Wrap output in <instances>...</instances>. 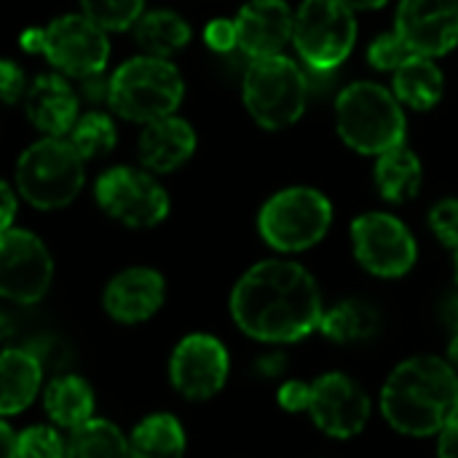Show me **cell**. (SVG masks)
Wrapping results in <instances>:
<instances>
[{
  "instance_id": "cell-1",
  "label": "cell",
  "mask_w": 458,
  "mask_h": 458,
  "mask_svg": "<svg viewBox=\"0 0 458 458\" xmlns=\"http://www.w3.org/2000/svg\"><path fill=\"white\" fill-rule=\"evenodd\" d=\"M236 327L263 344H298L319 330L325 306L317 279L293 260L252 266L231 293Z\"/></svg>"
},
{
  "instance_id": "cell-2",
  "label": "cell",
  "mask_w": 458,
  "mask_h": 458,
  "mask_svg": "<svg viewBox=\"0 0 458 458\" xmlns=\"http://www.w3.org/2000/svg\"><path fill=\"white\" fill-rule=\"evenodd\" d=\"M458 400L456 368L440 357L400 362L381 389L384 419L408 437L440 435Z\"/></svg>"
},
{
  "instance_id": "cell-3",
  "label": "cell",
  "mask_w": 458,
  "mask_h": 458,
  "mask_svg": "<svg viewBox=\"0 0 458 458\" xmlns=\"http://www.w3.org/2000/svg\"><path fill=\"white\" fill-rule=\"evenodd\" d=\"M335 123L341 140L365 156H384L405 142L400 99L373 81H357L338 94Z\"/></svg>"
},
{
  "instance_id": "cell-4",
  "label": "cell",
  "mask_w": 458,
  "mask_h": 458,
  "mask_svg": "<svg viewBox=\"0 0 458 458\" xmlns=\"http://www.w3.org/2000/svg\"><path fill=\"white\" fill-rule=\"evenodd\" d=\"M110 107L137 123H153L174 115L182 102L185 83L180 70L169 59L158 56H134L123 62L107 81Z\"/></svg>"
},
{
  "instance_id": "cell-5",
  "label": "cell",
  "mask_w": 458,
  "mask_h": 458,
  "mask_svg": "<svg viewBox=\"0 0 458 458\" xmlns=\"http://www.w3.org/2000/svg\"><path fill=\"white\" fill-rule=\"evenodd\" d=\"M83 156L64 137H43L16 161V191L35 209H59L83 188Z\"/></svg>"
},
{
  "instance_id": "cell-6",
  "label": "cell",
  "mask_w": 458,
  "mask_h": 458,
  "mask_svg": "<svg viewBox=\"0 0 458 458\" xmlns=\"http://www.w3.org/2000/svg\"><path fill=\"white\" fill-rule=\"evenodd\" d=\"M333 225V204L314 188H284L274 193L260 215L263 242L279 252H303L325 239Z\"/></svg>"
},
{
  "instance_id": "cell-7",
  "label": "cell",
  "mask_w": 458,
  "mask_h": 458,
  "mask_svg": "<svg viewBox=\"0 0 458 458\" xmlns=\"http://www.w3.org/2000/svg\"><path fill=\"white\" fill-rule=\"evenodd\" d=\"M244 105L258 126L276 131L293 126L306 110V75L287 56L252 59L244 72Z\"/></svg>"
},
{
  "instance_id": "cell-8",
  "label": "cell",
  "mask_w": 458,
  "mask_h": 458,
  "mask_svg": "<svg viewBox=\"0 0 458 458\" xmlns=\"http://www.w3.org/2000/svg\"><path fill=\"white\" fill-rule=\"evenodd\" d=\"M357 19L344 0H303L295 11L293 43L314 70L338 67L354 48Z\"/></svg>"
},
{
  "instance_id": "cell-9",
  "label": "cell",
  "mask_w": 458,
  "mask_h": 458,
  "mask_svg": "<svg viewBox=\"0 0 458 458\" xmlns=\"http://www.w3.org/2000/svg\"><path fill=\"white\" fill-rule=\"evenodd\" d=\"M97 204L113 220L129 228H153L169 215V196L150 172L131 166H113L99 174L94 185Z\"/></svg>"
},
{
  "instance_id": "cell-10",
  "label": "cell",
  "mask_w": 458,
  "mask_h": 458,
  "mask_svg": "<svg viewBox=\"0 0 458 458\" xmlns=\"http://www.w3.org/2000/svg\"><path fill=\"white\" fill-rule=\"evenodd\" d=\"M352 247L360 266L376 276H405L419 258V247L408 225L386 212H368L352 223Z\"/></svg>"
},
{
  "instance_id": "cell-11",
  "label": "cell",
  "mask_w": 458,
  "mask_h": 458,
  "mask_svg": "<svg viewBox=\"0 0 458 458\" xmlns=\"http://www.w3.org/2000/svg\"><path fill=\"white\" fill-rule=\"evenodd\" d=\"M54 279L48 247L30 231L11 228L0 233V293L5 301L38 303Z\"/></svg>"
},
{
  "instance_id": "cell-12",
  "label": "cell",
  "mask_w": 458,
  "mask_h": 458,
  "mask_svg": "<svg viewBox=\"0 0 458 458\" xmlns=\"http://www.w3.org/2000/svg\"><path fill=\"white\" fill-rule=\"evenodd\" d=\"M46 59L72 78H94L110 59L107 32L86 13H67L46 27Z\"/></svg>"
},
{
  "instance_id": "cell-13",
  "label": "cell",
  "mask_w": 458,
  "mask_h": 458,
  "mask_svg": "<svg viewBox=\"0 0 458 458\" xmlns=\"http://www.w3.org/2000/svg\"><path fill=\"white\" fill-rule=\"evenodd\" d=\"M231 357L223 341L207 333L185 335L169 360V381L185 400H212L228 381Z\"/></svg>"
},
{
  "instance_id": "cell-14",
  "label": "cell",
  "mask_w": 458,
  "mask_h": 458,
  "mask_svg": "<svg viewBox=\"0 0 458 458\" xmlns=\"http://www.w3.org/2000/svg\"><path fill=\"white\" fill-rule=\"evenodd\" d=\"M311 421L335 440L357 437L370 419L368 392L344 373H325L311 381Z\"/></svg>"
},
{
  "instance_id": "cell-15",
  "label": "cell",
  "mask_w": 458,
  "mask_h": 458,
  "mask_svg": "<svg viewBox=\"0 0 458 458\" xmlns=\"http://www.w3.org/2000/svg\"><path fill=\"white\" fill-rule=\"evenodd\" d=\"M394 32L419 56H443L458 46V0H403Z\"/></svg>"
},
{
  "instance_id": "cell-16",
  "label": "cell",
  "mask_w": 458,
  "mask_h": 458,
  "mask_svg": "<svg viewBox=\"0 0 458 458\" xmlns=\"http://www.w3.org/2000/svg\"><path fill=\"white\" fill-rule=\"evenodd\" d=\"M239 48L250 59L279 56L293 40L295 13L284 0H250L236 16Z\"/></svg>"
},
{
  "instance_id": "cell-17",
  "label": "cell",
  "mask_w": 458,
  "mask_h": 458,
  "mask_svg": "<svg viewBox=\"0 0 458 458\" xmlns=\"http://www.w3.org/2000/svg\"><path fill=\"white\" fill-rule=\"evenodd\" d=\"M166 301V282L156 268L134 266L115 274L105 287V311L121 325H140L158 314Z\"/></svg>"
},
{
  "instance_id": "cell-18",
  "label": "cell",
  "mask_w": 458,
  "mask_h": 458,
  "mask_svg": "<svg viewBox=\"0 0 458 458\" xmlns=\"http://www.w3.org/2000/svg\"><path fill=\"white\" fill-rule=\"evenodd\" d=\"M27 118L48 137H64L72 131L78 115V97L59 75H40L24 97Z\"/></svg>"
},
{
  "instance_id": "cell-19",
  "label": "cell",
  "mask_w": 458,
  "mask_h": 458,
  "mask_svg": "<svg viewBox=\"0 0 458 458\" xmlns=\"http://www.w3.org/2000/svg\"><path fill=\"white\" fill-rule=\"evenodd\" d=\"M196 153V131L185 118L153 121L140 134V161L150 172H174Z\"/></svg>"
},
{
  "instance_id": "cell-20",
  "label": "cell",
  "mask_w": 458,
  "mask_h": 458,
  "mask_svg": "<svg viewBox=\"0 0 458 458\" xmlns=\"http://www.w3.org/2000/svg\"><path fill=\"white\" fill-rule=\"evenodd\" d=\"M43 384V365L32 352L5 349L0 357V413L5 419L27 411Z\"/></svg>"
},
{
  "instance_id": "cell-21",
  "label": "cell",
  "mask_w": 458,
  "mask_h": 458,
  "mask_svg": "<svg viewBox=\"0 0 458 458\" xmlns=\"http://www.w3.org/2000/svg\"><path fill=\"white\" fill-rule=\"evenodd\" d=\"M43 408L54 427L75 432L94 419V392L81 376H56L43 392Z\"/></svg>"
},
{
  "instance_id": "cell-22",
  "label": "cell",
  "mask_w": 458,
  "mask_h": 458,
  "mask_svg": "<svg viewBox=\"0 0 458 458\" xmlns=\"http://www.w3.org/2000/svg\"><path fill=\"white\" fill-rule=\"evenodd\" d=\"M445 91L443 70L429 59L413 54L397 72H394V97L413 107V110H432Z\"/></svg>"
},
{
  "instance_id": "cell-23",
  "label": "cell",
  "mask_w": 458,
  "mask_h": 458,
  "mask_svg": "<svg viewBox=\"0 0 458 458\" xmlns=\"http://www.w3.org/2000/svg\"><path fill=\"white\" fill-rule=\"evenodd\" d=\"M421 180H424L421 161L405 145L378 156L376 161V188L392 204L411 201L421 191Z\"/></svg>"
},
{
  "instance_id": "cell-24",
  "label": "cell",
  "mask_w": 458,
  "mask_h": 458,
  "mask_svg": "<svg viewBox=\"0 0 458 458\" xmlns=\"http://www.w3.org/2000/svg\"><path fill=\"white\" fill-rule=\"evenodd\" d=\"M131 458H182L185 456V429L172 413L145 416L129 437Z\"/></svg>"
},
{
  "instance_id": "cell-25",
  "label": "cell",
  "mask_w": 458,
  "mask_h": 458,
  "mask_svg": "<svg viewBox=\"0 0 458 458\" xmlns=\"http://www.w3.org/2000/svg\"><path fill=\"white\" fill-rule=\"evenodd\" d=\"M134 38L148 56L169 59L191 40L188 21L174 11H148L134 24Z\"/></svg>"
},
{
  "instance_id": "cell-26",
  "label": "cell",
  "mask_w": 458,
  "mask_h": 458,
  "mask_svg": "<svg viewBox=\"0 0 458 458\" xmlns=\"http://www.w3.org/2000/svg\"><path fill=\"white\" fill-rule=\"evenodd\" d=\"M378 330V311L365 301H344L325 311L319 333L335 344H360Z\"/></svg>"
},
{
  "instance_id": "cell-27",
  "label": "cell",
  "mask_w": 458,
  "mask_h": 458,
  "mask_svg": "<svg viewBox=\"0 0 458 458\" xmlns=\"http://www.w3.org/2000/svg\"><path fill=\"white\" fill-rule=\"evenodd\" d=\"M67 458H131L129 437L107 419H91L70 432Z\"/></svg>"
},
{
  "instance_id": "cell-28",
  "label": "cell",
  "mask_w": 458,
  "mask_h": 458,
  "mask_svg": "<svg viewBox=\"0 0 458 458\" xmlns=\"http://www.w3.org/2000/svg\"><path fill=\"white\" fill-rule=\"evenodd\" d=\"M67 140L83 158H97L115 148L118 134H115V123L105 113H86L75 121Z\"/></svg>"
},
{
  "instance_id": "cell-29",
  "label": "cell",
  "mask_w": 458,
  "mask_h": 458,
  "mask_svg": "<svg viewBox=\"0 0 458 458\" xmlns=\"http://www.w3.org/2000/svg\"><path fill=\"white\" fill-rule=\"evenodd\" d=\"M142 5L145 0H81L83 13L105 32H121L137 24L142 19Z\"/></svg>"
},
{
  "instance_id": "cell-30",
  "label": "cell",
  "mask_w": 458,
  "mask_h": 458,
  "mask_svg": "<svg viewBox=\"0 0 458 458\" xmlns=\"http://www.w3.org/2000/svg\"><path fill=\"white\" fill-rule=\"evenodd\" d=\"M19 458H67V445L56 427H27L19 432Z\"/></svg>"
},
{
  "instance_id": "cell-31",
  "label": "cell",
  "mask_w": 458,
  "mask_h": 458,
  "mask_svg": "<svg viewBox=\"0 0 458 458\" xmlns=\"http://www.w3.org/2000/svg\"><path fill=\"white\" fill-rule=\"evenodd\" d=\"M413 56V51L405 46V40L397 35V32H384L378 35L370 48H368V62L376 67V70H400L408 59Z\"/></svg>"
},
{
  "instance_id": "cell-32",
  "label": "cell",
  "mask_w": 458,
  "mask_h": 458,
  "mask_svg": "<svg viewBox=\"0 0 458 458\" xmlns=\"http://www.w3.org/2000/svg\"><path fill=\"white\" fill-rule=\"evenodd\" d=\"M429 225L435 236L451 247L454 252L458 250V199H443L432 207L429 212Z\"/></svg>"
},
{
  "instance_id": "cell-33",
  "label": "cell",
  "mask_w": 458,
  "mask_h": 458,
  "mask_svg": "<svg viewBox=\"0 0 458 458\" xmlns=\"http://www.w3.org/2000/svg\"><path fill=\"white\" fill-rule=\"evenodd\" d=\"M276 403H279V408L287 411V413H301V411L309 413V405H311V384L298 381V378L284 381V384L279 386Z\"/></svg>"
},
{
  "instance_id": "cell-34",
  "label": "cell",
  "mask_w": 458,
  "mask_h": 458,
  "mask_svg": "<svg viewBox=\"0 0 458 458\" xmlns=\"http://www.w3.org/2000/svg\"><path fill=\"white\" fill-rule=\"evenodd\" d=\"M204 40L212 51H231L233 46H239V32H236V21L231 19H215L207 24L204 30Z\"/></svg>"
},
{
  "instance_id": "cell-35",
  "label": "cell",
  "mask_w": 458,
  "mask_h": 458,
  "mask_svg": "<svg viewBox=\"0 0 458 458\" xmlns=\"http://www.w3.org/2000/svg\"><path fill=\"white\" fill-rule=\"evenodd\" d=\"M0 91H3L5 105H13L24 91V72L11 59H3L0 64Z\"/></svg>"
},
{
  "instance_id": "cell-36",
  "label": "cell",
  "mask_w": 458,
  "mask_h": 458,
  "mask_svg": "<svg viewBox=\"0 0 458 458\" xmlns=\"http://www.w3.org/2000/svg\"><path fill=\"white\" fill-rule=\"evenodd\" d=\"M437 456L458 458V416H454V419L443 427L440 443H437Z\"/></svg>"
},
{
  "instance_id": "cell-37",
  "label": "cell",
  "mask_w": 458,
  "mask_h": 458,
  "mask_svg": "<svg viewBox=\"0 0 458 458\" xmlns=\"http://www.w3.org/2000/svg\"><path fill=\"white\" fill-rule=\"evenodd\" d=\"M0 196H3V217H0V231H11V223H13V212H16V193L8 182H3L0 188Z\"/></svg>"
},
{
  "instance_id": "cell-38",
  "label": "cell",
  "mask_w": 458,
  "mask_h": 458,
  "mask_svg": "<svg viewBox=\"0 0 458 458\" xmlns=\"http://www.w3.org/2000/svg\"><path fill=\"white\" fill-rule=\"evenodd\" d=\"M266 378H274V376H282L284 373V368H287V360L282 357V354H266V357H260L258 360V365H255Z\"/></svg>"
},
{
  "instance_id": "cell-39",
  "label": "cell",
  "mask_w": 458,
  "mask_h": 458,
  "mask_svg": "<svg viewBox=\"0 0 458 458\" xmlns=\"http://www.w3.org/2000/svg\"><path fill=\"white\" fill-rule=\"evenodd\" d=\"M0 443H3V458H19V435L11 429L8 421L0 427Z\"/></svg>"
},
{
  "instance_id": "cell-40",
  "label": "cell",
  "mask_w": 458,
  "mask_h": 458,
  "mask_svg": "<svg viewBox=\"0 0 458 458\" xmlns=\"http://www.w3.org/2000/svg\"><path fill=\"white\" fill-rule=\"evenodd\" d=\"M43 46H46V30L32 27V30L21 32V48H24V51H30V54H43Z\"/></svg>"
},
{
  "instance_id": "cell-41",
  "label": "cell",
  "mask_w": 458,
  "mask_h": 458,
  "mask_svg": "<svg viewBox=\"0 0 458 458\" xmlns=\"http://www.w3.org/2000/svg\"><path fill=\"white\" fill-rule=\"evenodd\" d=\"M443 319L451 325L454 333H458V293L451 295V298H445V303H443Z\"/></svg>"
},
{
  "instance_id": "cell-42",
  "label": "cell",
  "mask_w": 458,
  "mask_h": 458,
  "mask_svg": "<svg viewBox=\"0 0 458 458\" xmlns=\"http://www.w3.org/2000/svg\"><path fill=\"white\" fill-rule=\"evenodd\" d=\"M352 11H376L381 5H386V0H344Z\"/></svg>"
},
{
  "instance_id": "cell-43",
  "label": "cell",
  "mask_w": 458,
  "mask_h": 458,
  "mask_svg": "<svg viewBox=\"0 0 458 458\" xmlns=\"http://www.w3.org/2000/svg\"><path fill=\"white\" fill-rule=\"evenodd\" d=\"M448 362H451V365L458 370V333H454V338H451V346H448Z\"/></svg>"
},
{
  "instance_id": "cell-44",
  "label": "cell",
  "mask_w": 458,
  "mask_h": 458,
  "mask_svg": "<svg viewBox=\"0 0 458 458\" xmlns=\"http://www.w3.org/2000/svg\"><path fill=\"white\" fill-rule=\"evenodd\" d=\"M456 287H458V250H456Z\"/></svg>"
},
{
  "instance_id": "cell-45",
  "label": "cell",
  "mask_w": 458,
  "mask_h": 458,
  "mask_svg": "<svg viewBox=\"0 0 458 458\" xmlns=\"http://www.w3.org/2000/svg\"><path fill=\"white\" fill-rule=\"evenodd\" d=\"M454 416H458V400H456V411H454ZM454 416H451V419H454Z\"/></svg>"
}]
</instances>
